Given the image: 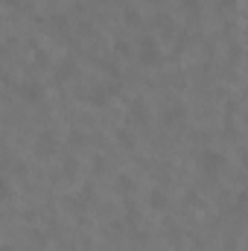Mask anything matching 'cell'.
<instances>
[{
	"label": "cell",
	"mask_w": 248,
	"mask_h": 251,
	"mask_svg": "<svg viewBox=\"0 0 248 251\" xmlns=\"http://www.w3.org/2000/svg\"><path fill=\"white\" fill-rule=\"evenodd\" d=\"M137 59L143 67H158L164 62V53H161V44L155 41V35H143L137 41Z\"/></svg>",
	"instance_id": "obj_1"
},
{
	"label": "cell",
	"mask_w": 248,
	"mask_h": 251,
	"mask_svg": "<svg viewBox=\"0 0 248 251\" xmlns=\"http://www.w3.org/2000/svg\"><path fill=\"white\" fill-rule=\"evenodd\" d=\"M222 167H225V155L219 149H201V155H198V170L201 173L216 176V173H222Z\"/></svg>",
	"instance_id": "obj_2"
},
{
	"label": "cell",
	"mask_w": 248,
	"mask_h": 251,
	"mask_svg": "<svg viewBox=\"0 0 248 251\" xmlns=\"http://www.w3.org/2000/svg\"><path fill=\"white\" fill-rule=\"evenodd\" d=\"M161 123L167 126V128H178V126L187 123V108L181 102H173V105H167L164 111H161Z\"/></svg>",
	"instance_id": "obj_3"
},
{
	"label": "cell",
	"mask_w": 248,
	"mask_h": 251,
	"mask_svg": "<svg viewBox=\"0 0 248 251\" xmlns=\"http://www.w3.org/2000/svg\"><path fill=\"white\" fill-rule=\"evenodd\" d=\"M18 97H21L24 102H41V100H44V88H41L38 79H26V82L18 85Z\"/></svg>",
	"instance_id": "obj_4"
},
{
	"label": "cell",
	"mask_w": 248,
	"mask_h": 251,
	"mask_svg": "<svg viewBox=\"0 0 248 251\" xmlns=\"http://www.w3.org/2000/svg\"><path fill=\"white\" fill-rule=\"evenodd\" d=\"M111 94H117V85H97V88H91V91H88V102L99 108V105H105V102H108V97H111Z\"/></svg>",
	"instance_id": "obj_5"
},
{
	"label": "cell",
	"mask_w": 248,
	"mask_h": 251,
	"mask_svg": "<svg viewBox=\"0 0 248 251\" xmlns=\"http://www.w3.org/2000/svg\"><path fill=\"white\" fill-rule=\"evenodd\" d=\"M56 76H59V82H70V79H76V76H79V64H76V59L64 56L62 62L56 64Z\"/></svg>",
	"instance_id": "obj_6"
},
{
	"label": "cell",
	"mask_w": 248,
	"mask_h": 251,
	"mask_svg": "<svg viewBox=\"0 0 248 251\" xmlns=\"http://www.w3.org/2000/svg\"><path fill=\"white\" fill-rule=\"evenodd\" d=\"M35 152L38 155H53L56 152V134L53 131H44V134H38V140H35Z\"/></svg>",
	"instance_id": "obj_7"
},
{
	"label": "cell",
	"mask_w": 248,
	"mask_h": 251,
	"mask_svg": "<svg viewBox=\"0 0 248 251\" xmlns=\"http://www.w3.org/2000/svg\"><path fill=\"white\" fill-rule=\"evenodd\" d=\"M128 117H134L137 123H146V120H149V108H146V102H143V100H134L131 108H128Z\"/></svg>",
	"instance_id": "obj_8"
},
{
	"label": "cell",
	"mask_w": 248,
	"mask_h": 251,
	"mask_svg": "<svg viewBox=\"0 0 248 251\" xmlns=\"http://www.w3.org/2000/svg\"><path fill=\"white\" fill-rule=\"evenodd\" d=\"M167 204H170V199H167L164 190H152V193H149V207H152V210H164Z\"/></svg>",
	"instance_id": "obj_9"
},
{
	"label": "cell",
	"mask_w": 248,
	"mask_h": 251,
	"mask_svg": "<svg viewBox=\"0 0 248 251\" xmlns=\"http://www.w3.org/2000/svg\"><path fill=\"white\" fill-rule=\"evenodd\" d=\"M114 190H117V193H131V190H134V178H131L128 173H120L117 181H114Z\"/></svg>",
	"instance_id": "obj_10"
},
{
	"label": "cell",
	"mask_w": 248,
	"mask_h": 251,
	"mask_svg": "<svg viewBox=\"0 0 248 251\" xmlns=\"http://www.w3.org/2000/svg\"><path fill=\"white\" fill-rule=\"evenodd\" d=\"M114 137H117V143H120V146H125V149H131V146H134V131H128L125 126H120V128H117V134H114Z\"/></svg>",
	"instance_id": "obj_11"
},
{
	"label": "cell",
	"mask_w": 248,
	"mask_h": 251,
	"mask_svg": "<svg viewBox=\"0 0 248 251\" xmlns=\"http://www.w3.org/2000/svg\"><path fill=\"white\" fill-rule=\"evenodd\" d=\"M6 199H12V184L6 176H0V201H6Z\"/></svg>",
	"instance_id": "obj_12"
},
{
	"label": "cell",
	"mask_w": 248,
	"mask_h": 251,
	"mask_svg": "<svg viewBox=\"0 0 248 251\" xmlns=\"http://www.w3.org/2000/svg\"><path fill=\"white\" fill-rule=\"evenodd\" d=\"M155 24H158L161 29H173V21H170V15H164V12L155 15Z\"/></svg>",
	"instance_id": "obj_13"
},
{
	"label": "cell",
	"mask_w": 248,
	"mask_h": 251,
	"mask_svg": "<svg viewBox=\"0 0 248 251\" xmlns=\"http://www.w3.org/2000/svg\"><path fill=\"white\" fill-rule=\"evenodd\" d=\"M123 21H125V24H140V12H134V9H125Z\"/></svg>",
	"instance_id": "obj_14"
},
{
	"label": "cell",
	"mask_w": 248,
	"mask_h": 251,
	"mask_svg": "<svg viewBox=\"0 0 248 251\" xmlns=\"http://www.w3.org/2000/svg\"><path fill=\"white\" fill-rule=\"evenodd\" d=\"M35 64H38V67H47V64H50V59H47V50H38V53H35Z\"/></svg>",
	"instance_id": "obj_15"
},
{
	"label": "cell",
	"mask_w": 248,
	"mask_h": 251,
	"mask_svg": "<svg viewBox=\"0 0 248 251\" xmlns=\"http://www.w3.org/2000/svg\"><path fill=\"white\" fill-rule=\"evenodd\" d=\"M24 170H26L24 161H15V164H12V173H15V176H24Z\"/></svg>",
	"instance_id": "obj_16"
},
{
	"label": "cell",
	"mask_w": 248,
	"mask_h": 251,
	"mask_svg": "<svg viewBox=\"0 0 248 251\" xmlns=\"http://www.w3.org/2000/svg\"><path fill=\"white\" fill-rule=\"evenodd\" d=\"M0 251H15V246H9V243H0Z\"/></svg>",
	"instance_id": "obj_17"
},
{
	"label": "cell",
	"mask_w": 248,
	"mask_h": 251,
	"mask_svg": "<svg viewBox=\"0 0 248 251\" xmlns=\"http://www.w3.org/2000/svg\"><path fill=\"white\" fill-rule=\"evenodd\" d=\"M3 3H6V6H15V3H18V0H3Z\"/></svg>",
	"instance_id": "obj_18"
},
{
	"label": "cell",
	"mask_w": 248,
	"mask_h": 251,
	"mask_svg": "<svg viewBox=\"0 0 248 251\" xmlns=\"http://www.w3.org/2000/svg\"><path fill=\"white\" fill-rule=\"evenodd\" d=\"M225 3H231V0H225Z\"/></svg>",
	"instance_id": "obj_19"
},
{
	"label": "cell",
	"mask_w": 248,
	"mask_h": 251,
	"mask_svg": "<svg viewBox=\"0 0 248 251\" xmlns=\"http://www.w3.org/2000/svg\"><path fill=\"white\" fill-rule=\"evenodd\" d=\"M158 3H161V0H158Z\"/></svg>",
	"instance_id": "obj_20"
}]
</instances>
